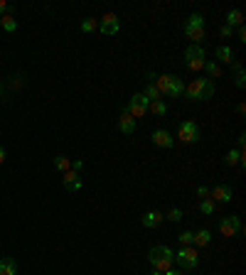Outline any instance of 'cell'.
Wrapping results in <instances>:
<instances>
[{"mask_svg": "<svg viewBox=\"0 0 246 275\" xmlns=\"http://www.w3.org/2000/svg\"><path fill=\"white\" fill-rule=\"evenodd\" d=\"M5 157H8V152H5V148H3V145H0V165L5 162Z\"/></svg>", "mask_w": 246, "mask_h": 275, "instance_id": "obj_37", "label": "cell"}, {"mask_svg": "<svg viewBox=\"0 0 246 275\" xmlns=\"http://www.w3.org/2000/svg\"><path fill=\"white\" fill-rule=\"evenodd\" d=\"M209 241H212V231L209 228H199V231H194L192 246H209Z\"/></svg>", "mask_w": 246, "mask_h": 275, "instance_id": "obj_17", "label": "cell"}, {"mask_svg": "<svg viewBox=\"0 0 246 275\" xmlns=\"http://www.w3.org/2000/svg\"><path fill=\"white\" fill-rule=\"evenodd\" d=\"M55 167H57L59 172H67V170L72 167V162H69L67 155H57V157H55Z\"/></svg>", "mask_w": 246, "mask_h": 275, "instance_id": "obj_25", "label": "cell"}, {"mask_svg": "<svg viewBox=\"0 0 246 275\" xmlns=\"http://www.w3.org/2000/svg\"><path fill=\"white\" fill-rule=\"evenodd\" d=\"M150 275H163V270H155V268H153V273H150Z\"/></svg>", "mask_w": 246, "mask_h": 275, "instance_id": "obj_39", "label": "cell"}, {"mask_svg": "<svg viewBox=\"0 0 246 275\" xmlns=\"http://www.w3.org/2000/svg\"><path fill=\"white\" fill-rule=\"evenodd\" d=\"M15 273H18L15 258H0V275H15Z\"/></svg>", "mask_w": 246, "mask_h": 275, "instance_id": "obj_16", "label": "cell"}, {"mask_svg": "<svg viewBox=\"0 0 246 275\" xmlns=\"http://www.w3.org/2000/svg\"><path fill=\"white\" fill-rule=\"evenodd\" d=\"M99 30H101V35H106V37H113V35H118V30H121V20H118V15H104V20L99 23Z\"/></svg>", "mask_w": 246, "mask_h": 275, "instance_id": "obj_9", "label": "cell"}, {"mask_svg": "<svg viewBox=\"0 0 246 275\" xmlns=\"http://www.w3.org/2000/svg\"><path fill=\"white\" fill-rule=\"evenodd\" d=\"M148 260H150V265L155 268V270H167V268H172V260H175V253L167 248V246H153L150 248V255H148Z\"/></svg>", "mask_w": 246, "mask_h": 275, "instance_id": "obj_3", "label": "cell"}, {"mask_svg": "<svg viewBox=\"0 0 246 275\" xmlns=\"http://www.w3.org/2000/svg\"><path fill=\"white\" fill-rule=\"evenodd\" d=\"M0 25H3L5 32H15L18 30V20L13 15H3V18H0Z\"/></svg>", "mask_w": 246, "mask_h": 275, "instance_id": "obj_23", "label": "cell"}, {"mask_svg": "<svg viewBox=\"0 0 246 275\" xmlns=\"http://www.w3.org/2000/svg\"><path fill=\"white\" fill-rule=\"evenodd\" d=\"M163 275H182V270H172V268H167Z\"/></svg>", "mask_w": 246, "mask_h": 275, "instance_id": "obj_38", "label": "cell"}, {"mask_svg": "<svg viewBox=\"0 0 246 275\" xmlns=\"http://www.w3.org/2000/svg\"><path fill=\"white\" fill-rule=\"evenodd\" d=\"M214 91H217V86L212 79H194L190 86H185V96L190 101H209L214 96Z\"/></svg>", "mask_w": 246, "mask_h": 275, "instance_id": "obj_2", "label": "cell"}, {"mask_svg": "<svg viewBox=\"0 0 246 275\" xmlns=\"http://www.w3.org/2000/svg\"><path fill=\"white\" fill-rule=\"evenodd\" d=\"M204 50L199 47V45H190L187 50H185V67L190 69V72H199V69H204Z\"/></svg>", "mask_w": 246, "mask_h": 275, "instance_id": "obj_5", "label": "cell"}, {"mask_svg": "<svg viewBox=\"0 0 246 275\" xmlns=\"http://www.w3.org/2000/svg\"><path fill=\"white\" fill-rule=\"evenodd\" d=\"M224 162H226V165H241V167L246 165V160H244V152H241V150H229V152H226V157H224Z\"/></svg>", "mask_w": 246, "mask_h": 275, "instance_id": "obj_19", "label": "cell"}, {"mask_svg": "<svg viewBox=\"0 0 246 275\" xmlns=\"http://www.w3.org/2000/svg\"><path fill=\"white\" fill-rule=\"evenodd\" d=\"M214 209H217V204H214V201H212L209 197L199 201V211H202L204 216H212V214H214Z\"/></svg>", "mask_w": 246, "mask_h": 275, "instance_id": "obj_24", "label": "cell"}, {"mask_svg": "<svg viewBox=\"0 0 246 275\" xmlns=\"http://www.w3.org/2000/svg\"><path fill=\"white\" fill-rule=\"evenodd\" d=\"M241 23H244L241 10H229L226 13V27H241Z\"/></svg>", "mask_w": 246, "mask_h": 275, "instance_id": "obj_20", "label": "cell"}, {"mask_svg": "<svg viewBox=\"0 0 246 275\" xmlns=\"http://www.w3.org/2000/svg\"><path fill=\"white\" fill-rule=\"evenodd\" d=\"M177 238H180L182 246H192V241H194V231H182Z\"/></svg>", "mask_w": 246, "mask_h": 275, "instance_id": "obj_30", "label": "cell"}, {"mask_svg": "<svg viewBox=\"0 0 246 275\" xmlns=\"http://www.w3.org/2000/svg\"><path fill=\"white\" fill-rule=\"evenodd\" d=\"M214 57H217L214 62H219V64H234V52H231V47H226V45L217 47V54H214Z\"/></svg>", "mask_w": 246, "mask_h": 275, "instance_id": "obj_15", "label": "cell"}, {"mask_svg": "<svg viewBox=\"0 0 246 275\" xmlns=\"http://www.w3.org/2000/svg\"><path fill=\"white\" fill-rule=\"evenodd\" d=\"M209 194H212L209 199H212L214 204H229V201L234 199V189H231V184H217Z\"/></svg>", "mask_w": 246, "mask_h": 275, "instance_id": "obj_10", "label": "cell"}, {"mask_svg": "<svg viewBox=\"0 0 246 275\" xmlns=\"http://www.w3.org/2000/svg\"><path fill=\"white\" fill-rule=\"evenodd\" d=\"M177 138L182 143H199L202 140V130H199V125L194 121H182L177 125Z\"/></svg>", "mask_w": 246, "mask_h": 275, "instance_id": "obj_6", "label": "cell"}, {"mask_svg": "<svg viewBox=\"0 0 246 275\" xmlns=\"http://www.w3.org/2000/svg\"><path fill=\"white\" fill-rule=\"evenodd\" d=\"M64 187H67L69 192H79V189H82L79 172H74V170H67V172H64Z\"/></svg>", "mask_w": 246, "mask_h": 275, "instance_id": "obj_14", "label": "cell"}, {"mask_svg": "<svg viewBox=\"0 0 246 275\" xmlns=\"http://www.w3.org/2000/svg\"><path fill=\"white\" fill-rule=\"evenodd\" d=\"M175 263L182 268V270H194L199 265V253L192 248V246H182L177 253H175Z\"/></svg>", "mask_w": 246, "mask_h": 275, "instance_id": "obj_4", "label": "cell"}, {"mask_svg": "<svg viewBox=\"0 0 246 275\" xmlns=\"http://www.w3.org/2000/svg\"><path fill=\"white\" fill-rule=\"evenodd\" d=\"M194 194H197L199 199H207V197H209V187H204V184H202V187H197V192H194Z\"/></svg>", "mask_w": 246, "mask_h": 275, "instance_id": "obj_32", "label": "cell"}, {"mask_svg": "<svg viewBox=\"0 0 246 275\" xmlns=\"http://www.w3.org/2000/svg\"><path fill=\"white\" fill-rule=\"evenodd\" d=\"M165 219L172 221V224H180V221H182V209H170V211L165 214Z\"/></svg>", "mask_w": 246, "mask_h": 275, "instance_id": "obj_29", "label": "cell"}, {"mask_svg": "<svg viewBox=\"0 0 246 275\" xmlns=\"http://www.w3.org/2000/svg\"><path fill=\"white\" fill-rule=\"evenodd\" d=\"M0 96H3V81H0Z\"/></svg>", "mask_w": 246, "mask_h": 275, "instance_id": "obj_40", "label": "cell"}, {"mask_svg": "<svg viewBox=\"0 0 246 275\" xmlns=\"http://www.w3.org/2000/svg\"><path fill=\"white\" fill-rule=\"evenodd\" d=\"M234 84H236L239 89H244V86H246V74H244V67H241V64H236V76H234Z\"/></svg>", "mask_w": 246, "mask_h": 275, "instance_id": "obj_27", "label": "cell"}, {"mask_svg": "<svg viewBox=\"0 0 246 275\" xmlns=\"http://www.w3.org/2000/svg\"><path fill=\"white\" fill-rule=\"evenodd\" d=\"M148 111H153V116H158V118H163V116L167 113V103H165L163 99H158V101H150V106H148Z\"/></svg>", "mask_w": 246, "mask_h": 275, "instance_id": "obj_21", "label": "cell"}, {"mask_svg": "<svg viewBox=\"0 0 246 275\" xmlns=\"http://www.w3.org/2000/svg\"><path fill=\"white\" fill-rule=\"evenodd\" d=\"M82 167H84V162H82V160H74V165H72V170H74V172H79Z\"/></svg>", "mask_w": 246, "mask_h": 275, "instance_id": "obj_35", "label": "cell"}, {"mask_svg": "<svg viewBox=\"0 0 246 275\" xmlns=\"http://www.w3.org/2000/svg\"><path fill=\"white\" fill-rule=\"evenodd\" d=\"M153 145H158V148H172L175 145V138H172L170 130L158 128V130H153Z\"/></svg>", "mask_w": 246, "mask_h": 275, "instance_id": "obj_11", "label": "cell"}, {"mask_svg": "<svg viewBox=\"0 0 246 275\" xmlns=\"http://www.w3.org/2000/svg\"><path fill=\"white\" fill-rule=\"evenodd\" d=\"M143 94H145V99H148V101H158V99H163V96H160V91H158V86H155V84H148V86H145V91H143Z\"/></svg>", "mask_w": 246, "mask_h": 275, "instance_id": "obj_26", "label": "cell"}, {"mask_svg": "<svg viewBox=\"0 0 246 275\" xmlns=\"http://www.w3.org/2000/svg\"><path fill=\"white\" fill-rule=\"evenodd\" d=\"M163 221H165V214H160L158 209H150V211L143 214V226L145 228H158Z\"/></svg>", "mask_w": 246, "mask_h": 275, "instance_id": "obj_13", "label": "cell"}, {"mask_svg": "<svg viewBox=\"0 0 246 275\" xmlns=\"http://www.w3.org/2000/svg\"><path fill=\"white\" fill-rule=\"evenodd\" d=\"M148 106H150V101L145 99V94H133V99L128 101L126 111H128L133 118H140V116L148 113Z\"/></svg>", "mask_w": 246, "mask_h": 275, "instance_id": "obj_7", "label": "cell"}, {"mask_svg": "<svg viewBox=\"0 0 246 275\" xmlns=\"http://www.w3.org/2000/svg\"><path fill=\"white\" fill-rule=\"evenodd\" d=\"M219 35H221V37H226V40H229V37H231V27H226V25H224V27H221V30H219Z\"/></svg>", "mask_w": 246, "mask_h": 275, "instance_id": "obj_33", "label": "cell"}, {"mask_svg": "<svg viewBox=\"0 0 246 275\" xmlns=\"http://www.w3.org/2000/svg\"><path fill=\"white\" fill-rule=\"evenodd\" d=\"M185 30H204V18H202L199 13L190 15L187 23H185Z\"/></svg>", "mask_w": 246, "mask_h": 275, "instance_id": "obj_18", "label": "cell"}, {"mask_svg": "<svg viewBox=\"0 0 246 275\" xmlns=\"http://www.w3.org/2000/svg\"><path fill=\"white\" fill-rule=\"evenodd\" d=\"M8 13V3H3V0H0V18H3Z\"/></svg>", "mask_w": 246, "mask_h": 275, "instance_id": "obj_36", "label": "cell"}, {"mask_svg": "<svg viewBox=\"0 0 246 275\" xmlns=\"http://www.w3.org/2000/svg\"><path fill=\"white\" fill-rule=\"evenodd\" d=\"M236 37H239L241 42H246V30H244V25H241V27L236 30Z\"/></svg>", "mask_w": 246, "mask_h": 275, "instance_id": "obj_34", "label": "cell"}, {"mask_svg": "<svg viewBox=\"0 0 246 275\" xmlns=\"http://www.w3.org/2000/svg\"><path fill=\"white\" fill-rule=\"evenodd\" d=\"M204 72L209 74V79H219L221 76V67H219V62H204Z\"/></svg>", "mask_w": 246, "mask_h": 275, "instance_id": "obj_22", "label": "cell"}, {"mask_svg": "<svg viewBox=\"0 0 246 275\" xmlns=\"http://www.w3.org/2000/svg\"><path fill=\"white\" fill-rule=\"evenodd\" d=\"M99 25H96V20H91V18H86V20H82V32H94Z\"/></svg>", "mask_w": 246, "mask_h": 275, "instance_id": "obj_31", "label": "cell"}, {"mask_svg": "<svg viewBox=\"0 0 246 275\" xmlns=\"http://www.w3.org/2000/svg\"><path fill=\"white\" fill-rule=\"evenodd\" d=\"M118 130L123 133V135H133V130H136V118L123 108L121 111V116H118Z\"/></svg>", "mask_w": 246, "mask_h": 275, "instance_id": "obj_12", "label": "cell"}, {"mask_svg": "<svg viewBox=\"0 0 246 275\" xmlns=\"http://www.w3.org/2000/svg\"><path fill=\"white\" fill-rule=\"evenodd\" d=\"M185 35H187L194 45H199V42L204 40V30H185Z\"/></svg>", "mask_w": 246, "mask_h": 275, "instance_id": "obj_28", "label": "cell"}, {"mask_svg": "<svg viewBox=\"0 0 246 275\" xmlns=\"http://www.w3.org/2000/svg\"><path fill=\"white\" fill-rule=\"evenodd\" d=\"M155 86L160 91V96H170V99H180L185 94V81L177 74H163L155 79Z\"/></svg>", "mask_w": 246, "mask_h": 275, "instance_id": "obj_1", "label": "cell"}, {"mask_svg": "<svg viewBox=\"0 0 246 275\" xmlns=\"http://www.w3.org/2000/svg\"><path fill=\"white\" fill-rule=\"evenodd\" d=\"M219 233L221 236H239L241 233V221H239V216H224L221 221H219Z\"/></svg>", "mask_w": 246, "mask_h": 275, "instance_id": "obj_8", "label": "cell"}]
</instances>
